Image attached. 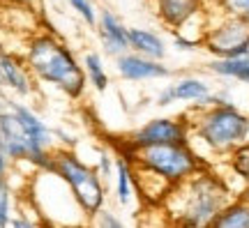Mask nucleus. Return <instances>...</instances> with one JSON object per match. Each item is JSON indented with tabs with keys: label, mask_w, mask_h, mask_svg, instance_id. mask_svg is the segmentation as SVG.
<instances>
[{
	"label": "nucleus",
	"mask_w": 249,
	"mask_h": 228,
	"mask_svg": "<svg viewBox=\"0 0 249 228\" xmlns=\"http://www.w3.org/2000/svg\"><path fill=\"white\" fill-rule=\"evenodd\" d=\"M0 70L5 76V88H9L14 95L28 97L33 92V76L23 58H17L12 53H0Z\"/></svg>",
	"instance_id": "obj_14"
},
{
	"label": "nucleus",
	"mask_w": 249,
	"mask_h": 228,
	"mask_svg": "<svg viewBox=\"0 0 249 228\" xmlns=\"http://www.w3.org/2000/svg\"><path fill=\"white\" fill-rule=\"evenodd\" d=\"M83 70H86V76H88V83L97 92H107L108 88V74H107V67H104V60L102 55L95 51H88L83 55Z\"/></svg>",
	"instance_id": "obj_19"
},
{
	"label": "nucleus",
	"mask_w": 249,
	"mask_h": 228,
	"mask_svg": "<svg viewBox=\"0 0 249 228\" xmlns=\"http://www.w3.org/2000/svg\"><path fill=\"white\" fill-rule=\"evenodd\" d=\"M136 168H145L155 175L164 177L169 184H178L194 175L196 171L205 166V161L189 143H161V145H148L132 152H124Z\"/></svg>",
	"instance_id": "obj_5"
},
{
	"label": "nucleus",
	"mask_w": 249,
	"mask_h": 228,
	"mask_svg": "<svg viewBox=\"0 0 249 228\" xmlns=\"http://www.w3.org/2000/svg\"><path fill=\"white\" fill-rule=\"evenodd\" d=\"M23 60L37 81L65 92L70 99H79L86 92L88 76L83 62L76 60L70 46L53 33H37L30 37Z\"/></svg>",
	"instance_id": "obj_2"
},
{
	"label": "nucleus",
	"mask_w": 249,
	"mask_h": 228,
	"mask_svg": "<svg viewBox=\"0 0 249 228\" xmlns=\"http://www.w3.org/2000/svg\"><path fill=\"white\" fill-rule=\"evenodd\" d=\"M161 143H189V120L185 118H152L124 139V152Z\"/></svg>",
	"instance_id": "obj_8"
},
{
	"label": "nucleus",
	"mask_w": 249,
	"mask_h": 228,
	"mask_svg": "<svg viewBox=\"0 0 249 228\" xmlns=\"http://www.w3.org/2000/svg\"><path fill=\"white\" fill-rule=\"evenodd\" d=\"M9 164H12V159L0 150V180H5L7 177V173H9Z\"/></svg>",
	"instance_id": "obj_27"
},
{
	"label": "nucleus",
	"mask_w": 249,
	"mask_h": 228,
	"mask_svg": "<svg viewBox=\"0 0 249 228\" xmlns=\"http://www.w3.org/2000/svg\"><path fill=\"white\" fill-rule=\"evenodd\" d=\"M46 171H51V173L62 177V182L70 187L71 196L76 198L81 212L86 217L92 219L104 208L108 184L102 180L97 168H92L86 161H81L71 150L53 148V152H51V166Z\"/></svg>",
	"instance_id": "obj_4"
},
{
	"label": "nucleus",
	"mask_w": 249,
	"mask_h": 228,
	"mask_svg": "<svg viewBox=\"0 0 249 228\" xmlns=\"http://www.w3.org/2000/svg\"><path fill=\"white\" fill-rule=\"evenodd\" d=\"M150 2H152V0H150Z\"/></svg>",
	"instance_id": "obj_32"
},
{
	"label": "nucleus",
	"mask_w": 249,
	"mask_h": 228,
	"mask_svg": "<svg viewBox=\"0 0 249 228\" xmlns=\"http://www.w3.org/2000/svg\"><path fill=\"white\" fill-rule=\"evenodd\" d=\"M116 70L124 81L132 83H141V81H160L171 76V70L166 65H161V60H152L145 58L141 53L127 51L116 58Z\"/></svg>",
	"instance_id": "obj_9"
},
{
	"label": "nucleus",
	"mask_w": 249,
	"mask_h": 228,
	"mask_svg": "<svg viewBox=\"0 0 249 228\" xmlns=\"http://www.w3.org/2000/svg\"><path fill=\"white\" fill-rule=\"evenodd\" d=\"M92 221H95L97 226H102V228H120L123 226V219H118L116 212L108 210V208H102V210L92 217Z\"/></svg>",
	"instance_id": "obj_25"
},
{
	"label": "nucleus",
	"mask_w": 249,
	"mask_h": 228,
	"mask_svg": "<svg viewBox=\"0 0 249 228\" xmlns=\"http://www.w3.org/2000/svg\"><path fill=\"white\" fill-rule=\"evenodd\" d=\"M214 228H249V203L245 198H231L214 217Z\"/></svg>",
	"instance_id": "obj_16"
},
{
	"label": "nucleus",
	"mask_w": 249,
	"mask_h": 228,
	"mask_svg": "<svg viewBox=\"0 0 249 228\" xmlns=\"http://www.w3.org/2000/svg\"><path fill=\"white\" fill-rule=\"evenodd\" d=\"M229 201H231V189L226 187L224 177L203 166L187 180L173 184L161 205L173 217V224L203 228L213 226L214 217Z\"/></svg>",
	"instance_id": "obj_1"
},
{
	"label": "nucleus",
	"mask_w": 249,
	"mask_h": 228,
	"mask_svg": "<svg viewBox=\"0 0 249 228\" xmlns=\"http://www.w3.org/2000/svg\"><path fill=\"white\" fill-rule=\"evenodd\" d=\"M240 196H242V198H245V201L249 203V182L245 184V189H242V193H240Z\"/></svg>",
	"instance_id": "obj_30"
},
{
	"label": "nucleus",
	"mask_w": 249,
	"mask_h": 228,
	"mask_svg": "<svg viewBox=\"0 0 249 228\" xmlns=\"http://www.w3.org/2000/svg\"><path fill=\"white\" fill-rule=\"evenodd\" d=\"M0 150L12 161H26L37 171H46L51 166V152L53 150L37 145L35 140L23 132V127L17 120L14 111L9 108V104L0 113Z\"/></svg>",
	"instance_id": "obj_6"
},
{
	"label": "nucleus",
	"mask_w": 249,
	"mask_h": 228,
	"mask_svg": "<svg viewBox=\"0 0 249 228\" xmlns=\"http://www.w3.org/2000/svg\"><path fill=\"white\" fill-rule=\"evenodd\" d=\"M0 88H5V76H2V70H0Z\"/></svg>",
	"instance_id": "obj_31"
},
{
	"label": "nucleus",
	"mask_w": 249,
	"mask_h": 228,
	"mask_svg": "<svg viewBox=\"0 0 249 228\" xmlns=\"http://www.w3.org/2000/svg\"><path fill=\"white\" fill-rule=\"evenodd\" d=\"M152 5L161 23L173 30H185L194 18L203 14V0H152Z\"/></svg>",
	"instance_id": "obj_12"
},
{
	"label": "nucleus",
	"mask_w": 249,
	"mask_h": 228,
	"mask_svg": "<svg viewBox=\"0 0 249 228\" xmlns=\"http://www.w3.org/2000/svg\"><path fill=\"white\" fill-rule=\"evenodd\" d=\"M9 108L14 111L17 120L21 123V127H23V132L35 140L37 145L53 150V145H55V132L44 123V120H42V118H39V115L35 113V111H33V108H30V106L21 104V102H9Z\"/></svg>",
	"instance_id": "obj_13"
},
{
	"label": "nucleus",
	"mask_w": 249,
	"mask_h": 228,
	"mask_svg": "<svg viewBox=\"0 0 249 228\" xmlns=\"http://www.w3.org/2000/svg\"><path fill=\"white\" fill-rule=\"evenodd\" d=\"M12 219V184L5 180H0V228L9 226Z\"/></svg>",
	"instance_id": "obj_21"
},
{
	"label": "nucleus",
	"mask_w": 249,
	"mask_h": 228,
	"mask_svg": "<svg viewBox=\"0 0 249 228\" xmlns=\"http://www.w3.org/2000/svg\"><path fill=\"white\" fill-rule=\"evenodd\" d=\"M208 70L213 71L214 76H222V79L249 83V55H240V58H213L208 62Z\"/></svg>",
	"instance_id": "obj_17"
},
{
	"label": "nucleus",
	"mask_w": 249,
	"mask_h": 228,
	"mask_svg": "<svg viewBox=\"0 0 249 228\" xmlns=\"http://www.w3.org/2000/svg\"><path fill=\"white\" fill-rule=\"evenodd\" d=\"M129 51L141 53V55L152 58V60H164L166 58V42L155 30L129 28Z\"/></svg>",
	"instance_id": "obj_15"
},
{
	"label": "nucleus",
	"mask_w": 249,
	"mask_h": 228,
	"mask_svg": "<svg viewBox=\"0 0 249 228\" xmlns=\"http://www.w3.org/2000/svg\"><path fill=\"white\" fill-rule=\"evenodd\" d=\"M97 159H99L97 173L102 175V180H104V182L108 184V180H111V177H116V164H113V157H111V152L102 150Z\"/></svg>",
	"instance_id": "obj_24"
},
{
	"label": "nucleus",
	"mask_w": 249,
	"mask_h": 228,
	"mask_svg": "<svg viewBox=\"0 0 249 228\" xmlns=\"http://www.w3.org/2000/svg\"><path fill=\"white\" fill-rule=\"evenodd\" d=\"M7 99H5V95H2V88H0V113H2V111H5V108H7Z\"/></svg>",
	"instance_id": "obj_28"
},
{
	"label": "nucleus",
	"mask_w": 249,
	"mask_h": 228,
	"mask_svg": "<svg viewBox=\"0 0 249 228\" xmlns=\"http://www.w3.org/2000/svg\"><path fill=\"white\" fill-rule=\"evenodd\" d=\"M231 157V168L235 175H240L245 180V184L249 182V140L247 143H242L240 148H235L229 155Z\"/></svg>",
	"instance_id": "obj_20"
},
{
	"label": "nucleus",
	"mask_w": 249,
	"mask_h": 228,
	"mask_svg": "<svg viewBox=\"0 0 249 228\" xmlns=\"http://www.w3.org/2000/svg\"><path fill=\"white\" fill-rule=\"evenodd\" d=\"M95 28H97L99 42H102V49H104L107 55L118 58V55L129 51V28L124 26L111 9H102L99 12Z\"/></svg>",
	"instance_id": "obj_10"
},
{
	"label": "nucleus",
	"mask_w": 249,
	"mask_h": 228,
	"mask_svg": "<svg viewBox=\"0 0 249 228\" xmlns=\"http://www.w3.org/2000/svg\"><path fill=\"white\" fill-rule=\"evenodd\" d=\"M173 46H176L178 51H198V49L203 46V42H201L198 37H189V35H185V33H176Z\"/></svg>",
	"instance_id": "obj_26"
},
{
	"label": "nucleus",
	"mask_w": 249,
	"mask_h": 228,
	"mask_svg": "<svg viewBox=\"0 0 249 228\" xmlns=\"http://www.w3.org/2000/svg\"><path fill=\"white\" fill-rule=\"evenodd\" d=\"M70 2V7L79 14L86 23H88L90 28H95L97 26V9H95V5H92V0H67Z\"/></svg>",
	"instance_id": "obj_22"
},
{
	"label": "nucleus",
	"mask_w": 249,
	"mask_h": 228,
	"mask_svg": "<svg viewBox=\"0 0 249 228\" xmlns=\"http://www.w3.org/2000/svg\"><path fill=\"white\" fill-rule=\"evenodd\" d=\"M9 2H17V5H35L39 0H9Z\"/></svg>",
	"instance_id": "obj_29"
},
{
	"label": "nucleus",
	"mask_w": 249,
	"mask_h": 228,
	"mask_svg": "<svg viewBox=\"0 0 249 228\" xmlns=\"http://www.w3.org/2000/svg\"><path fill=\"white\" fill-rule=\"evenodd\" d=\"M214 5L219 7L222 14L249 18V0H214Z\"/></svg>",
	"instance_id": "obj_23"
},
{
	"label": "nucleus",
	"mask_w": 249,
	"mask_h": 228,
	"mask_svg": "<svg viewBox=\"0 0 249 228\" xmlns=\"http://www.w3.org/2000/svg\"><path fill=\"white\" fill-rule=\"evenodd\" d=\"M210 83L198 76H182L176 83H171L157 95V106H171L176 102H189L194 106H201L205 102V97L210 95Z\"/></svg>",
	"instance_id": "obj_11"
},
{
	"label": "nucleus",
	"mask_w": 249,
	"mask_h": 228,
	"mask_svg": "<svg viewBox=\"0 0 249 228\" xmlns=\"http://www.w3.org/2000/svg\"><path fill=\"white\" fill-rule=\"evenodd\" d=\"M189 139H196L210 155H231L249 140V115L238 106H194L189 120Z\"/></svg>",
	"instance_id": "obj_3"
},
{
	"label": "nucleus",
	"mask_w": 249,
	"mask_h": 228,
	"mask_svg": "<svg viewBox=\"0 0 249 228\" xmlns=\"http://www.w3.org/2000/svg\"><path fill=\"white\" fill-rule=\"evenodd\" d=\"M201 42L214 58L249 55V18L222 14L217 23H208Z\"/></svg>",
	"instance_id": "obj_7"
},
{
	"label": "nucleus",
	"mask_w": 249,
	"mask_h": 228,
	"mask_svg": "<svg viewBox=\"0 0 249 228\" xmlns=\"http://www.w3.org/2000/svg\"><path fill=\"white\" fill-rule=\"evenodd\" d=\"M136 192V184H134V164L129 161V157H120L116 159V198L120 205H129Z\"/></svg>",
	"instance_id": "obj_18"
}]
</instances>
